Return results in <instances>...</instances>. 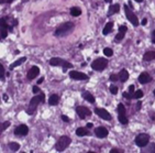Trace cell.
<instances>
[{"label":"cell","mask_w":155,"mask_h":153,"mask_svg":"<svg viewBox=\"0 0 155 153\" xmlns=\"http://www.w3.org/2000/svg\"><path fill=\"white\" fill-rule=\"evenodd\" d=\"M45 100V95L43 93H40L38 96H34L33 98L30 100V104H29V108L26 109V114L28 115H33L35 112V109L39 106V104L41 103H44Z\"/></svg>","instance_id":"1"},{"label":"cell","mask_w":155,"mask_h":153,"mask_svg":"<svg viewBox=\"0 0 155 153\" xmlns=\"http://www.w3.org/2000/svg\"><path fill=\"white\" fill-rule=\"evenodd\" d=\"M74 29V23L73 22H65L63 24H60L55 31L56 36H64L72 32V30Z\"/></svg>","instance_id":"2"},{"label":"cell","mask_w":155,"mask_h":153,"mask_svg":"<svg viewBox=\"0 0 155 153\" xmlns=\"http://www.w3.org/2000/svg\"><path fill=\"white\" fill-rule=\"evenodd\" d=\"M70 142H72V139H70V137H67V136H63V137H60V140H58L55 144L56 150H57L58 152L64 151V150H66V149L70 147Z\"/></svg>","instance_id":"3"},{"label":"cell","mask_w":155,"mask_h":153,"mask_svg":"<svg viewBox=\"0 0 155 153\" xmlns=\"http://www.w3.org/2000/svg\"><path fill=\"white\" fill-rule=\"evenodd\" d=\"M108 65V59H104V57H99V59H95L92 63H91V68L94 71H98V72H101L107 67Z\"/></svg>","instance_id":"4"},{"label":"cell","mask_w":155,"mask_h":153,"mask_svg":"<svg viewBox=\"0 0 155 153\" xmlns=\"http://www.w3.org/2000/svg\"><path fill=\"white\" fill-rule=\"evenodd\" d=\"M135 144L140 148H143L150 142V136L147 133H140L135 137Z\"/></svg>","instance_id":"5"},{"label":"cell","mask_w":155,"mask_h":153,"mask_svg":"<svg viewBox=\"0 0 155 153\" xmlns=\"http://www.w3.org/2000/svg\"><path fill=\"white\" fill-rule=\"evenodd\" d=\"M124 11H125V15H127L128 20H129V21H130L131 23L134 25V27H138V25L140 24L138 17H136V15H135L134 13L131 11V8L128 5H124Z\"/></svg>","instance_id":"6"},{"label":"cell","mask_w":155,"mask_h":153,"mask_svg":"<svg viewBox=\"0 0 155 153\" xmlns=\"http://www.w3.org/2000/svg\"><path fill=\"white\" fill-rule=\"evenodd\" d=\"M95 114L98 115L100 118L104 120H107V121L111 120V115L104 108H95Z\"/></svg>","instance_id":"7"},{"label":"cell","mask_w":155,"mask_h":153,"mask_svg":"<svg viewBox=\"0 0 155 153\" xmlns=\"http://www.w3.org/2000/svg\"><path fill=\"white\" fill-rule=\"evenodd\" d=\"M76 112L79 116L80 119H85L87 116H90V115H91V111H90L88 108L84 107V106H78V107L76 108Z\"/></svg>","instance_id":"8"},{"label":"cell","mask_w":155,"mask_h":153,"mask_svg":"<svg viewBox=\"0 0 155 153\" xmlns=\"http://www.w3.org/2000/svg\"><path fill=\"white\" fill-rule=\"evenodd\" d=\"M70 77L73 79H77V80H85V79L88 78V77H87V74L81 73V72H78V71H70Z\"/></svg>","instance_id":"9"},{"label":"cell","mask_w":155,"mask_h":153,"mask_svg":"<svg viewBox=\"0 0 155 153\" xmlns=\"http://www.w3.org/2000/svg\"><path fill=\"white\" fill-rule=\"evenodd\" d=\"M29 132V128L26 124H20L15 129V136H26Z\"/></svg>","instance_id":"10"},{"label":"cell","mask_w":155,"mask_h":153,"mask_svg":"<svg viewBox=\"0 0 155 153\" xmlns=\"http://www.w3.org/2000/svg\"><path fill=\"white\" fill-rule=\"evenodd\" d=\"M95 134L97 138L104 139L109 134V131H108V129H106L105 127H98V128H96V130H95Z\"/></svg>","instance_id":"11"},{"label":"cell","mask_w":155,"mask_h":153,"mask_svg":"<svg viewBox=\"0 0 155 153\" xmlns=\"http://www.w3.org/2000/svg\"><path fill=\"white\" fill-rule=\"evenodd\" d=\"M39 74H40V68H39L38 66H33V67H31L30 71L28 72L26 77H28V79H34Z\"/></svg>","instance_id":"12"},{"label":"cell","mask_w":155,"mask_h":153,"mask_svg":"<svg viewBox=\"0 0 155 153\" xmlns=\"http://www.w3.org/2000/svg\"><path fill=\"white\" fill-rule=\"evenodd\" d=\"M127 30H128V28H127L125 25H121V27H119V33L115 35V41H117V42H120L121 40L124 38Z\"/></svg>","instance_id":"13"},{"label":"cell","mask_w":155,"mask_h":153,"mask_svg":"<svg viewBox=\"0 0 155 153\" xmlns=\"http://www.w3.org/2000/svg\"><path fill=\"white\" fill-rule=\"evenodd\" d=\"M151 80V76L147 73H142V74H140V76H139V82H140L141 84H146V83H149Z\"/></svg>","instance_id":"14"},{"label":"cell","mask_w":155,"mask_h":153,"mask_svg":"<svg viewBox=\"0 0 155 153\" xmlns=\"http://www.w3.org/2000/svg\"><path fill=\"white\" fill-rule=\"evenodd\" d=\"M143 59L145 62H150V61H153L155 59V51H150V52H146L144 55H143Z\"/></svg>","instance_id":"15"},{"label":"cell","mask_w":155,"mask_h":153,"mask_svg":"<svg viewBox=\"0 0 155 153\" xmlns=\"http://www.w3.org/2000/svg\"><path fill=\"white\" fill-rule=\"evenodd\" d=\"M118 75H119V79H120L122 83H123V82H127L128 78H129V73H128L127 69H121L120 73Z\"/></svg>","instance_id":"16"},{"label":"cell","mask_w":155,"mask_h":153,"mask_svg":"<svg viewBox=\"0 0 155 153\" xmlns=\"http://www.w3.org/2000/svg\"><path fill=\"white\" fill-rule=\"evenodd\" d=\"M119 10H120V6L118 5V3L111 5L110 8H109V12H108V15L110 17V15H115V13H118V12H119Z\"/></svg>","instance_id":"17"},{"label":"cell","mask_w":155,"mask_h":153,"mask_svg":"<svg viewBox=\"0 0 155 153\" xmlns=\"http://www.w3.org/2000/svg\"><path fill=\"white\" fill-rule=\"evenodd\" d=\"M63 63H64V59L60 57H53L50 59V65L52 66H60V65H63Z\"/></svg>","instance_id":"18"},{"label":"cell","mask_w":155,"mask_h":153,"mask_svg":"<svg viewBox=\"0 0 155 153\" xmlns=\"http://www.w3.org/2000/svg\"><path fill=\"white\" fill-rule=\"evenodd\" d=\"M58 100H60V97H58V95H51L50 98H49V104L51 106H56V105L58 104Z\"/></svg>","instance_id":"19"},{"label":"cell","mask_w":155,"mask_h":153,"mask_svg":"<svg viewBox=\"0 0 155 153\" xmlns=\"http://www.w3.org/2000/svg\"><path fill=\"white\" fill-rule=\"evenodd\" d=\"M76 134L78 136V137H86V136H89V131H88V129L87 128H78L76 130Z\"/></svg>","instance_id":"20"},{"label":"cell","mask_w":155,"mask_h":153,"mask_svg":"<svg viewBox=\"0 0 155 153\" xmlns=\"http://www.w3.org/2000/svg\"><path fill=\"white\" fill-rule=\"evenodd\" d=\"M83 98L86 99L87 101H89L90 104H94L95 103V97L90 94V93H87V92L83 93Z\"/></svg>","instance_id":"21"},{"label":"cell","mask_w":155,"mask_h":153,"mask_svg":"<svg viewBox=\"0 0 155 153\" xmlns=\"http://www.w3.org/2000/svg\"><path fill=\"white\" fill-rule=\"evenodd\" d=\"M25 61H26V57H21V59H17L15 62H13L12 64L10 65V69H13V68H15L17 66H20L22 63H24Z\"/></svg>","instance_id":"22"},{"label":"cell","mask_w":155,"mask_h":153,"mask_svg":"<svg viewBox=\"0 0 155 153\" xmlns=\"http://www.w3.org/2000/svg\"><path fill=\"white\" fill-rule=\"evenodd\" d=\"M142 151H143V152H149V153L153 152L154 153L155 152V143H150L149 145L146 144L145 147L142 148Z\"/></svg>","instance_id":"23"},{"label":"cell","mask_w":155,"mask_h":153,"mask_svg":"<svg viewBox=\"0 0 155 153\" xmlns=\"http://www.w3.org/2000/svg\"><path fill=\"white\" fill-rule=\"evenodd\" d=\"M112 28H113V23H112V22H108V23L105 25V29H104V31H102L104 35L109 34L111 31H112Z\"/></svg>","instance_id":"24"},{"label":"cell","mask_w":155,"mask_h":153,"mask_svg":"<svg viewBox=\"0 0 155 153\" xmlns=\"http://www.w3.org/2000/svg\"><path fill=\"white\" fill-rule=\"evenodd\" d=\"M70 15L73 17H78L81 15V10L78 7H73V8H70Z\"/></svg>","instance_id":"25"},{"label":"cell","mask_w":155,"mask_h":153,"mask_svg":"<svg viewBox=\"0 0 155 153\" xmlns=\"http://www.w3.org/2000/svg\"><path fill=\"white\" fill-rule=\"evenodd\" d=\"M11 122L10 121H5V122H2V124H0V134L2 133L3 131H5L6 129H8L10 127Z\"/></svg>","instance_id":"26"},{"label":"cell","mask_w":155,"mask_h":153,"mask_svg":"<svg viewBox=\"0 0 155 153\" xmlns=\"http://www.w3.org/2000/svg\"><path fill=\"white\" fill-rule=\"evenodd\" d=\"M118 119H119V122L122 124H128V122H129V120H128L125 115H119Z\"/></svg>","instance_id":"27"},{"label":"cell","mask_w":155,"mask_h":153,"mask_svg":"<svg viewBox=\"0 0 155 153\" xmlns=\"http://www.w3.org/2000/svg\"><path fill=\"white\" fill-rule=\"evenodd\" d=\"M9 148H10L12 151H18V150L20 149V144L18 143V142H10V143H9Z\"/></svg>","instance_id":"28"},{"label":"cell","mask_w":155,"mask_h":153,"mask_svg":"<svg viewBox=\"0 0 155 153\" xmlns=\"http://www.w3.org/2000/svg\"><path fill=\"white\" fill-rule=\"evenodd\" d=\"M118 112H119V115H125V112H127V109H125L124 105H123V104L118 105Z\"/></svg>","instance_id":"29"},{"label":"cell","mask_w":155,"mask_h":153,"mask_svg":"<svg viewBox=\"0 0 155 153\" xmlns=\"http://www.w3.org/2000/svg\"><path fill=\"white\" fill-rule=\"evenodd\" d=\"M143 97V92L141 90V89H139V90H136V92H134L133 93V98L135 99H140Z\"/></svg>","instance_id":"30"},{"label":"cell","mask_w":155,"mask_h":153,"mask_svg":"<svg viewBox=\"0 0 155 153\" xmlns=\"http://www.w3.org/2000/svg\"><path fill=\"white\" fill-rule=\"evenodd\" d=\"M104 54H105V56H112L113 51H112V49H110V48H106V49L104 50Z\"/></svg>","instance_id":"31"},{"label":"cell","mask_w":155,"mask_h":153,"mask_svg":"<svg viewBox=\"0 0 155 153\" xmlns=\"http://www.w3.org/2000/svg\"><path fill=\"white\" fill-rule=\"evenodd\" d=\"M0 35H1V38H6L8 35V29L7 28H0Z\"/></svg>","instance_id":"32"},{"label":"cell","mask_w":155,"mask_h":153,"mask_svg":"<svg viewBox=\"0 0 155 153\" xmlns=\"http://www.w3.org/2000/svg\"><path fill=\"white\" fill-rule=\"evenodd\" d=\"M110 93L112 95H117L118 94V87H117V86H113V85H111L110 86Z\"/></svg>","instance_id":"33"},{"label":"cell","mask_w":155,"mask_h":153,"mask_svg":"<svg viewBox=\"0 0 155 153\" xmlns=\"http://www.w3.org/2000/svg\"><path fill=\"white\" fill-rule=\"evenodd\" d=\"M109 79H110L111 82H115V80H118V79H119V75H115V74L110 75Z\"/></svg>","instance_id":"34"},{"label":"cell","mask_w":155,"mask_h":153,"mask_svg":"<svg viewBox=\"0 0 155 153\" xmlns=\"http://www.w3.org/2000/svg\"><path fill=\"white\" fill-rule=\"evenodd\" d=\"M41 92V89L39 88V86H33V88H32V93L33 94H39Z\"/></svg>","instance_id":"35"},{"label":"cell","mask_w":155,"mask_h":153,"mask_svg":"<svg viewBox=\"0 0 155 153\" xmlns=\"http://www.w3.org/2000/svg\"><path fill=\"white\" fill-rule=\"evenodd\" d=\"M3 76H5V68L0 64V78H3Z\"/></svg>","instance_id":"36"},{"label":"cell","mask_w":155,"mask_h":153,"mask_svg":"<svg viewBox=\"0 0 155 153\" xmlns=\"http://www.w3.org/2000/svg\"><path fill=\"white\" fill-rule=\"evenodd\" d=\"M128 93H130L131 95H133V93H134V85H130V86H129Z\"/></svg>","instance_id":"37"},{"label":"cell","mask_w":155,"mask_h":153,"mask_svg":"<svg viewBox=\"0 0 155 153\" xmlns=\"http://www.w3.org/2000/svg\"><path fill=\"white\" fill-rule=\"evenodd\" d=\"M60 118H62V120H63L64 122H70V118H68L67 116H65V115H62Z\"/></svg>","instance_id":"38"},{"label":"cell","mask_w":155,"mask_h":153,"mask_svg":"<svg viewBox=\"0 0 155 153\" xmlns=\"http://www.w3.org/2000/svg\"><path fill=\"white\" fill-rule=\"evenodd\" d=\"M123 97L127 99H131V98H133V95H131L130 93H124V94H123Z\"/></svg>","instance_id":"39"},{"label":"cell","mask_w":155,"mask_h":153,"mask_svg":"<svg viewBox=\"0 0 155 153\" xmlns=\"http://www.w3.org/2000/svg\"><path fill=\"white\" fill-rule=\"evenodd\" d=\"M110 152H111V153H117V152L122 153V152H123V150H119V149H112Z\"/></svg>","instance_id":"40"},{"label":"cell","mask_w":155,"mask_h":153,"mask_svg":"<svg viewBox=\"0 0 155 153\" xmlns=\"http://www.w3.org/2000/svg\"><path fill=\"white\" fill-rule=\"evenodd\" d=\"M2 98H3V100H5V101H8V99H9V97H8V95H7V94H3V96H2Z\"/></svg>","instance_id":"41"},{"label":"cell","mask_w":155,"mask_h":153,"mask_svg":"<svg viewBox=\"0 0 155 153\" xmlns=\"http://www.w3.org/2000/svg\"><path fill=\"white\" fill-rule=\"evenodd\" d=\"M141 23H142V25H146V23H147V19H143L142 20V22H141Z\"/></svg>","instance_id":"42"},{"label":"cell","mask_w":155,"mask_h":153,"mask_svg":"<svg viewBox=\"0 0 155 153\" xmlns=\"http://www.w3.org/2000/svg\"><path fill=\"white\" fill-rule=\"evenodd\" d=\"M43 80H44V77H41L39 80H38V85H40V84H42L43 83Z\"/></svg>","instance_id":"43"},{"label":"cell","mask_w":155,"mask_h":153,"mask_svg":"<svg viewBox=\"0 0 155 153\" xmlns=\"http://www.w3.org/2000/svg\"><path fill=\"white\" fill-rule=\"evenodd\" d=\"M140 108H141V101H139L138 105H136V110H140Z\"/></svg>","instance_id":"44"},{"label":"cell","mask_w":155,"mask_h":153,"mask_svg":"<svg viewBox=\"0 0 155 153\" xmlns=\"http://www.w3.org/2000/svg\"><path fill=\"white\" fill-rule=\"evenodd\" d=\"M86 127H87V129L92 128V124H91V122H89V124H87V126H86Z\"/></svg>","instance_id":"45"},{"label":"cell","mask_w":155,"mask_h":153,"mask_svg":"<svg viewBox=\"0 0 155 153\" xmlns=\"http://www.w3.org/2000/svg\"><path fill=\"white\" fill-rule=\"evenodd\" d=\"M6 3V0H0V5H3Z\"/></svg>","instance_id":"46"},{"label":"cell","mask_w":155,"mask_h":153,"mask_svg":"<svg viewBox=\"0 0 155 153\" xmlns=\"http://www.w3.org/2000/svg\"><path fill=\"white\" fill-rule=\"evenodd\" d=\"M12 1H13V0H6V2H7V3H11Z\"/></svg>","instance_id":"47"},{"label":"cell","mask_w":155,"mask_h":153,"mask_svg":"<svg viewBox=\"0 0 155 153\" xmlns=\"http://www.w3.org/2000/svg\"><path fill=\"white\" fill-rule=\"evenodd\" d=\"M135 1H138V2H142L143 0H135Z\"/></svg>","instance_id":"48"},{"label":"cell","mask_w":155,"mask_h":153,"mask_svg":"<svg viewBox=\"0 0 155 153\" xmlns=\"http://www.w3.org/2000/svg\"><path fill=\"white\" fill-rule=\"evenodd\" d=\"M105 1H107V2H111V0H105Z\"/></svg>","instance_id":"49"},{"label":"cell","mask_w":155,"mask_h":153,"mask_svg":"<svg viewBox=\"0 0 155 153\" xmlns=\"http://www.w3.org/2000/svg\"><path fill=\"white\" fill-rule=\"evenodd\" d=\"M153 94H154V96H155V89H154V92H153Z\"/></svg>","instance_id":"50"},{"label":"cell","mask_w":155,"mask_h":153,"mask_svg":"<svg viewBox=\"0 0 155 153\" xmlns=\"http://www.w3.org/2000/svg\"><path fill=\"white\" fill-rule=\"evenodd\" d=\"M153 35H154V36H155V31H154V32H153Z\"/></svg>","instance_id":"51"}]
</instances>
